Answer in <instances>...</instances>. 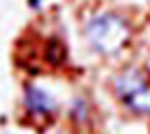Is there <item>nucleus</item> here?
<instances>
[{
    "label": "nucleus",
    "instance_id": "obj_1",
    "mask_svg": "<svg viewBox=\"0 0 150 134\" xmlns=\"http://www.w3.org/2000/svg\"><path fill=\"white\" fill-rule=\"evenodd\" d=\"M132 28L129 23L113 14V12H97L83 26V37L88 46L99 56H113L129 42Z\"/></svg>",
    "mask_w": 150,
    "mask_h": 134
},
{
    "label": "nucleus",
    "instance_id": "obj_2",
    "mask_svg": "<svg viewBox=\"0 0 150 134\" xmlns=\"http://www.w3.org/2000/svg\"><path fill=\"white\" fill-rule=\"evenodd\" d=\"M115 97L122 106L136 116H150V81L139 69H125L113 81Z\"/></svg>",
    "mask_w": 150,
    "mask_h": 134
},
{
    "label": "nucleus",
    "instance_id": "obj_3",
    "mask_svg": "<svg viewBox=\"0 0 150 134\" xmlns=\"http://www.w3.org/2000/svg\"><path fill=\"white\" fill-rule=\"evenodd\" d=\"M23 104L28 109V113L35 116V118H46V116H53L58 111V99L46 88H42L37 83H28L23 88Z\"/></svg>",
    "mask_w": 150,
    "mask_h": 134
},
{
    "label": "nucleus",
    "instance_id": "obj_4",
    "mask_svg": "<svg viewBox=\"0 0 150 134\" xmlns=\"http://www.w3.org/2000/svg\"><path fill=\"white\" fill-rule=\"evenodd\" d=\"M72 118H76V120H86L88 118V102L83 97L72 99Z\"/></svg>",
    "mask_w": 150,
    "mask_h": 134
},
{
    "label": "nucleus",
    "instance_id": "obj_5",
    "mask_svg": "<svg viewBox=\"0 0 150 134\" xmlns=\"http://www.w3.org/2000/svg\"><path fill=\"white\" fill-rule=\"evenodd\" d=\"M30 7H37L39 9V7H42V0H30Z\"/></svg>",
    "mask_w": 150,
    "mask_h": 134
}]
</instances>
